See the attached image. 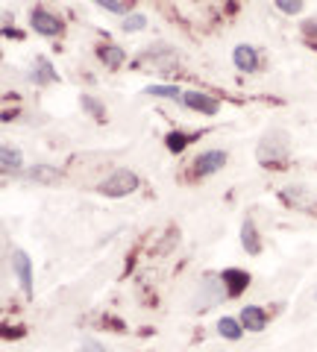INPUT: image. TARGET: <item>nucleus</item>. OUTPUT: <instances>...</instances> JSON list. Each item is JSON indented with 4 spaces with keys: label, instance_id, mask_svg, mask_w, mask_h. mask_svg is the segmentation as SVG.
<instances>
[{
    "label": "nucleus",
    "instance_id": "f257e3e1",
    "mask_svg": "<svg viewBox=\"0 0 317 352\" xmlns=\"http://www.w3.org/2000/svg\"><path fill=\"white\" fill-rule=\"evenodd\" d=\"M256 156H259V164H265V168H279V164H285L288 156H291L288 132H282V129L267 132V135L261 138Z\"/></svg>",
    "mask_w": 317,
    "mask_h": 352
},
{
    "label": "nucleus",
    "instance_id": "f03ea898",
    "mask_svg": "<svg viewBox=\"0 0 317 352\" xmlns=\"http://www.w3.org/2000/svg\"><path fill=\"white\" fill-rule=\"evenodd\" d=\"M138 188V176L133 173V170H115L109 179H103L100 182V194H106V197H127V194H133Z\"/></svg>",
    "mask_w": 317,
    "mask_h": 352
},
{
    "label": "nucleus",
    "instance_id": "7ed1b4c3",
    "mask_svg": "<svg viewBox=\"0 0 317 352\" xmlns=\"http://www.w3.org/2000/svg\"><path fill=\"white\" fill-rule=\"evenodd\" d=\"M30 21H32V30L41 32V36H59V32H62V21L53 12H47V9H41V6L32 9Z\"/></svg>",
    "mask_w": 317,
    "mask_h": 352
},
{
    "label": "nucleus",
    "instance_id": "20e7f679",
    "mask_svg": "<svg viewBox=\"0 0 317 352\" xmlns=\"http://www.w3.org/2000/svg\"><path fill=\"white\" fill-rule=\"evenodd\" d=\"M12 270H15V276L21 282V288H24L27 296H32V261L24 250H15L12 252Z\"/></svg>",
    "mask_w": 317,
    "mask_h": 352
},
{
    "label": "nucleus",
    "instance_id": "39448f33",
    "mask_svg": "<svg viewBox=\"0 0 317 352\" xmlns=\"http://www.w3.org/2000/svg\"><path fill=\"white\" fill-rule=\"evenodd\" d=\"M182 103L188 109H194V112H203V115H217V109H221V103H217L215 97L203 94V91H185Z\"/></svg>",
    "mask_w": 317,
    "mask_h": 352
},
{
    "label": "nucleus",
    "instance_id": "423d86ee",
    "mask_svg": "<svg viewBox=\"0 0 317 352\" xmlns=\"http://www.w3.org/2000/svg\"><path fill=\"white\" fill-rule=\"evenodd\" d=\"M223 296H226V288L221 282H217V279H206L200 285V294H197V308H209L217 300H223Z\"/></svg>",
    "mask_w": 317,
    "mask_h": 352
},
{
    "label": "nucleus",
    "instance_id": "0eeeda50",
    "mask_svg": "<svg viewBox=\"0 0 317 352\" xmlns=\"http://www.w3.org/2000/svg\"><path fill=\"white\" fill-rule=\"evenodd\" d=\"M226 164V153L223 150H209V153H203L200 159H197V173H203V176H209V173H217Z\"/></svg>",
    "mask_w": 317,
    "mask_h": 352
},
{
    "label": "nucleus",
    "instance_id": "6e6552de",
    "mask_svg": "<svg viewBox=\"0 0 317 352\" xmlns=\"http://www.w3.org/2000/svg\"><path fill=\"white\" fill-rule=\"evenodd\" d=\"M221 279H223L226 296H238V294H241L247 285H250V276H247V273H244V270H235V267H229Z\"/></svg>",
    "mask_w": 317,
    "mask_h": 352
},
{
    "label": "nucleus",
    "instance_id": "1a4fd4ad",
    "mask_svg": "<svg viewBox=\"0 0 317 352\" xmlns=\"http://www.w3.org/2000/svg\"><path fill=\"white\" fill-rule=\"evenodd\" d=\"M241 323H244V329H250V332H261V329L267 326V314L261 311L259 305H247L241 311Z\"/></svg>",
    "mask_w": 317,
    "mask_h": 352
},
{
    "label": "nucleus",
    "instance_id": "9d476101",
    "mask_svg": "<svg viewBox=\"0 0 317 352\" xmlns=\"http://www.w3.org/2000/svg\"><path fill=\"white\" fill-rule=\"evenodd\" d=\"M232 59H235V65H238V71H256V50L250 47V44H238L235 47V53H232Z\"/></svg>",
    "mask_w": 317,
    "mask_h": 352
},
{
    "label": "nucleus",
    "instance_id": "9b49d317",
    "mask_svg": "<svg viewBox=\"0 0 317 352\" xmlns=\"http://www.w3.org/2000/svg\"><path fill=\"white\" fill-rule=\"evenodd\" d=\"M241 244H244L247 252H253V256H259V252H261V241H259V232H256L253 220H244V226H241Z\"/></svg>",
    "mask_w": 317,
    "mask_h": 352
},
{
    "label": "nucleus",
    "instance_id": "f8f14e48",
    "mask_svg": "<svg viewBox=\"0 0 317 352\" xmlns=\"http://www.w3.org/2000/svg\"><path fill=\"white\" fill-rule=\"evenodd\" d=\"M56 80H59V74L53 71V65L47 59H39L36 62V74H32V82L45 85V82H56Z\"/></svg>",
    "mask_w": 317,
    "mask_h": 352
},
{
    "label": "nucleus",
    "instance_id": "ddd939ff",
    "mask_svg": "<svg viewBox=\"0 0 317 352\" xmlns=\"http://www.w3.org/2000/svg\"><path fill=\"white\" fill-rule=\"evenodd\" d=\"M30 179H36V182H59L62 173L56 168H50V164H39V168L30 170Z\"/></svg>",
    "mask_w": 317,
    "mask_h": 352
},
{
    "label": "nucleus",
    "instance_id": "4468645a",
    "mask_svg": "<svg viewBox=\"0 0 317 352\" xmlns=\"http://www.w3.org/2000/svg\"><path fill=\"white\" fill-rule=\"evenodd\" d=\"M100 59L115 71V68H121L127 56H124V50H121V47H115V44H112V47H103V50H100Z\"/></svg>",
    "mask_w": 317,
    "mask_h": 352
},
{
    "label": "nucleus",
    "instance_id": "2eb2a0df",
    "mask_svg": "<svg viewBox=\"0 0 317 352\" xmlns=\"http://www.w3.org/2000/svg\"><path fill=\"white\" fill-rule=\"evenodd\" d=\"M0 162H3V170H6V173H12V170L21 168V153L6 144L3 150H0Z\"/></svg>",
    "mask_w": 317,
    "mask_h": 352
},
{
    "label": "nucleus",
    "instance_id": "dca6fc26",
    "mask_svg": "<svg viewBox=\"0 0 317 352\" xmlns=\"http://www.w3.org/2000/svg\"><path fill=\"white\" fill-rule=\"evenodd\" d=\"M83 109L89 112L94 120H106V106L100 100H94L91 94H83Z\"/></svg>",
    "mask_w": 317,
    "mask_h": 352
},
{
    "label": "nucleus",
    "instance_id": "f3484780",
    "mask_svg": "<svg viewBox=\"0 0 317 352\" xmlns=\"http://www.w3.org/2000/svg\"><path fill=\"white\" fill-rule=\"evenodd\" d=\"M217 332H221L223 338H229V340H238V338H241L244 329L238 326V320H232V317H223V320L217 323Z\"/></svg>",
    "mask_w": 317,
    "mask_h": 352
},
{
    "label": "nucleus",
    "instance_id": "a211bd4d",
    "mask_svg": "<svg viewBox=\"0 0 317 352\" xmlns=\"http://www.w3.org/2000/svg\"><path fill=\"white\" fill-rule=\"evenodd\" d=\"M147 94H153V97H168V100H182V97H185V91H179V88H173V85H150Z\"/></svg>",
    "mask_w": 317,
    "mask_h": 352
},
{
    "label": "nucleus",
    "instance_id": "6ab92c4d",
    "mask_svg": "<svg viewBox=\"0 0 317 352\" xmlns=\"http://www.w3.org/2000/svg\"><path fill=\"white\" fill-rule=\"evenodd\" d=\"M282 200L291 203V206H309V197H305L300 188H285L282 191Z\"/></svg>",
    "mask_w": 317,
    "mask_h": 352
},
{
    "label": "nucleus",
    "instance_id": "aec40b11",
    "mask_svg": "<svg viewBox=\"0 0 317 352\" xmlns=\"http://www.w3.org/2000/svg\"><path fill=\"white\" fill-rule=\"evenodd\" d=\"M144 27H147V18L138 15V12L124 18V30H127V32H135V30H144Z\"/></svg>",
    "mask_w": 317,
    "mask_h": 352
},
{
    "label": "nucleus",
    "instance_id": "412c9836",
    "mask_svg": "<svg viewBox=\"0 0 317 352\" xmlns=\"http://www.w3.org/2000/svg\"><path fill=\"white\" fill-rule=\"evenodd\" d=\"M185 144H188V138H185V135H179V132H171V135H168V147H171L173 153H177V150H182Z\"/></svg>",
    "mask_w": 317,
    "mask_h": 352
},
{
    "label": "nucleus",
    "instance_id": "4be33fe9",
    "mask_svg": "<svg viewBox=\"0 0 317 352\" xmlns=\"http://www.w3.org/2000/svg\"><path fill=\"white\" fill-rule=\"evenodd\" d=\"M276 9H282V12H288V15H297L303 9V3H300V0H297V3H291V0H276Z\"/></svg>",
    "mask_w": 317,
    "mask_h": 352
},
{
    "label": "nucleus",
    "instance_id": "5701e85b",
    "mask_svg": "<svg viewBox=\"0 0 317 352\" xmlns=\"http://www.w3.org/2000/svg\"><path fill=\"white\" fill-rule=\"evenodd\" d=\"M83 352H109L100 340H94V338H85L83 340Z\"/></svg>",
    "mask_w": 317,
    "mask_h": 352
},
{
    "label": "nucleus",
    "instance_id": "b1692460",
    "mask_svg": "<svg viewBox=\"0 0 317 352\" xmlns=\"http://www.w3.org/2000/svg\"><path fill=\"white\" fill-rule=\"evenodd\" d=\"M97 6L106 9V12H118V15H127L129 12V6H124V3H106V0H100Z\"/></svg>",
    "mask_w": 317,
    "mask_h": 352
}]
</instances>
